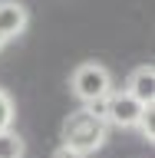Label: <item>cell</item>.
Wrapping results in <instances>:
<instances>
[{"instance_id":"6da1fadb","label":"cell","mask_w":155,"mask_h":158,"mask_svg":"<svg viewBox=\"0 0 155 158\" xmlns=\"http://www.w3.org/2000/svg\"><path fill=\"white\" fill-rule=\"evenodd\" d=\"M59 135H63L66 148H73L79 155H93V152H99L109 142V125L102 118H96L89 109H76V112H69L63 118Z\"/></svg>"},{"instance_id":"7a4b0ae2","label":"cell","mask_w":155,"mask_h":158,"mask_svg":"<svg viewBox=\"0 0 155 158\" xmlns=\"http://www.w3.org/2000/svg\"><path fill=\"white\" fill-rule=\"evenodd\" d=\"M69 89H73V96H76L83 106H89V102L106 99L109 92H112V73H109L102 63H83V66L73 69Z\"/></svg>"},{"instance_id":"3957f363","label":"cell","mask_w":155,"mask_h":158,"mask_svg":"<svg viewBox=\"0 0 155 158\" xmlns=\"http://www.w3.org/2000/svg\"><path fill=\"white\" fill-rule=\"evenodd\" d=\"M142 102L132 99L126 89H112L106 96V125H116V128H136L139 115H142Z\"/></svg>"},{"instance_id":"277c9868","label":"cell","mask_w":155,"mask_h":158,"mask_svg":"<svg viewBox=\"0 0 155 158\" xmlns=\"http://www.w3.org/2000/svg\"><path fill=\"white\" fill-rule=\"evenodd\" d=\"M27 27H30V10L20 0H0V36H3V43L17 40Z\"/></svg>"},{"instance_id":"5b68a950","label":"cell","mask_w":155,"mask_h":158,"mask_svg":"<svg viewBox=\"0 0 155 158\" xmlns=\"http://www.w3.org/2000/svg\"><path fill=\"white\" fill-rule=\"evenodd\" d=\"M126 92L132 99H139L142 106H152V99H155V66L152 63H142V66H136L129 73Z\"/></svg>"},{"instance_id":"8992f818","label":"cell","mask_w":155,"mask_h":158,"mask_svg":"<svg viewBox=\"0 0 155 158\" xmlns=\"http://www.w3.org/2000/svg\"><path fill=\"white\" fill-rule=\"evenodd\" d=\"M23 155H27L23 135H17L13 128H3L0 132V158H23Z\"/></svg>"},{"instance_id":"52a82bcc","label":"cell","mask_w":155,"mask_h":158,"mask_svg":"<svg viewBox=\"0 0 155 158\" xmlns=\"http://www.w3.org/2000/svg\"><path fill=\"white\" fill-rule=\"evenodd\" d=\"M136 128H139V135L145 138L149 145L155 142V109H152V106H145V109H142V115H139Z\"/></svg>"},{"instance_id":"ba28073f","label":"cell","mask_w":155,"mask_h":158,"mask_svg":"<svg viewBox=\"0 0 155 158\" xmlns=\"http://www.w3.org/2000/svg\"><path fill=\"white\" fill-rule=\"evenodd\" d=\"M13 115H17L13 96H10L7 89H0V132H3V128H13Z\"/></svg>"},{"instance_id":"9c48e42d","label":"cell","mask_w":155,"mask_h":158,"mask_svg":"<svg viewBox=\"0 0 155 158\" xmlns=\"http://www.w3.org/2000/svg\"><path fill=\"white\" fill-rule=\"evenodd\" d=\"M53 158H86V155H79V152H73V148H66V145H59L56 152H53Z\"/></svg>"},{"instance_id":"30bf717a","label":"cell","mask_w":155,"mask_h":158,"mask_svg":"<svg viewBox=\"0 0 155 158\" xmlns=\"http://www.w3.org/2000/svg\"><path fill=\"white\" fill-rule=\"evenodd\" d=\"M0 49H3V36H0Z\"/></svg>"}]
</instances>
